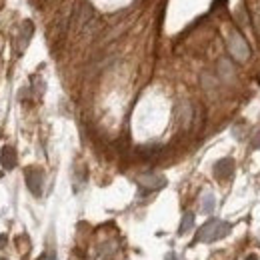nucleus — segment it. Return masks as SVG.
Masks as SVG:
<instances>
[{"instance_id":"obj_1","label":"nucleus","mask_w":260,"mask_h":260,"mask_svg":"<svg viewBox=\"0 0 260 260\" xmlns=\"http://www.w3.org/2000/svg\"><path fill=\"white\" fill-rule=\"evenodd\" d=\"M230 232V224L224 222V220H218V218H212L208 220L204 226L198 230L196 234V242H212L216 238H222Z\"/></svg>"},{"instance_id":"obj_2","label":"nucleus","mask_w":260,"mask_h":260,"mask_svg":"<svg viewBox=\"0 0 260 260\" xmlns=\"http://www.w3.org/2000/svg\"><path fill=\"white\" fill-rule=\"evenodd\" d=\"M24 178H26V186L34 196L42 194V186H44V172L40 168H26L24 172Z\"/></svg>"},{"instance_id":"obj_3","label":"nucleus","mask_w":260,"mask_h":260,"mask_svg":"<svg viewBox=\"0 0 260 260\" xmlns=\"http://www.w3.org/2000/svg\"><path fill=\"white\" fill-rule=\"evenodd\" d=\"M228 48H230V54L234 56L236 60H246L248 58V54H250V48H248V44H246V40L238 34V32H234L232 36H230V40H228Z\"/></svg>"},{"instance_id":"obj_4","label":"nucleus","mask_w":260,"mask_h":260,"mask_svg":"<svg viewBox=\"0 0 260 260\" xmlns=\"http://www.w3.org/2000/svg\"><path fill=\"white\" fill-rule=\"evenodd\" d=\"M232 172H234V160H232V158H222V160H218L216 166H214V176H216L218 180L230 178V176H232Z\"/></svg>"},{"instance_id":"obj_5","label":"nucleus","mask_w":260,"mask_h":260,"mask_svg":"<svg viewBox=\"0 0 260 260\" xmlns=\"http://www.w3.org/2000/svg\"><path fill=\"white\" fill-rule=\"evenodd\" d=\"M138 184L142 188H148V190H158L166 184V180H164V176H158V174H146V176L138 178Z\"/></svg>"},{"instance_id":"obj_6","label":"nucleus","mask_w":260,"mask_h":260,"mask_svg":"<svg viewBox=\"0 0 260 260\" xmlns=\"http://www.w3.org/2000/svg\"><path fill=\"white\" fill-rule=\"evenodd\" d=\"M0 162L6 170H12L16 164H18V158H16V150L12 146H4L2 148V154H0Z\"/></svg>"},{"instance_id":"obj_7","label":"nucleus","mask_w":260,"mask_h":260,"mask_svg":"<svg viewBox=\"0 0 260 260\" xmlns=\"http://www.w3.org/2000/svg\"><path fill=\"white\" fill-rule=\"evenodd\" d=\"M32 22L30 20H26L24 24H22V32H20V50H24L26 48V44H28V40H30V36H32Z\"/></svg>"},{"instance_id":"obj_8","label":"nucleus","mask_w":260,"mask_h":260,"mask_svg":"<svg viewBox=\"0 0 260 260\" xmlns=\"http://www.w3.org/2000/svg\"><path fill=\"white\" fill-rule=\"evenodd\" d=\"M192 226H194V214L186 212V214L182 216V222H180V228H178V234H186Z\"/></svg>"},{"instance_id":"obj_9","label":"nucleus","mask_w":260,"mask_h":260,"mask_svg":"<svg viewBox=\"0 0 260 260\" xmlns=\"http://www.w3.org/2000/svg\"><path fill=\"white\" fill-rule=\"evenodd\" d=\"M202 202H204V204H202V212L210 214L212 208H214V196H212V194H206L204 198H202Z\"/></svg>"},{"instance_id":"obj_10","label":"nucleus","mask_w":260,"mask_h":260,"mask_svg":"<svg viewBox=\"0 0 260 260\" xmlns=\"http://www.w3.org/2000/svg\"><path fill=\"white\" fill-rule=\"evenodd\" d=\"M252 148H260V130H258V134L252 140Z\"/></svg>"},{"instance_id":"obj_11","label":"nucleus","mask_w":260,"mask_h":260,"mask_svg":"<svg viewBox=\"0 0 260 260\" xmlns=\"http://www.w3.org/2000/svg\"><path fill=\"white\" fill-rule=\"evenodd\" d=\"M6 244V234H0V248H4Z\"/></svg>"},{"instance_id":"obj_12","label":"nucleus","mask_w":260,"mask_h":260,"mask_svg":"<svg viewBox=\"0 0 260 260\" xmlns=\"http://www.w3.org/2000/svg\"><path fill=\"white\" fill-rule=\"evenodd\" d=\"M46 260H56V256H54V254H48V256H46Z\"/></svg>"},{"instance_id":"obj_13","label":"nucleus","mask_w":260,"mask_h":260,"mask_svg":"<svg viewBox=\"0 0 260 260\" xmlns=\"http://www.w3.org/2000/svg\"><path fill=\"white\" fill-rule=\"evenodd\" d=\"M246 260H258V258H256V256H254V254H250V256H248V258H246Z\"/></svg>"},{"instance_id":"obj_14","label":"nucleus","mask_w":260,"mask_h":260,"mask_svg":"<svg viewBox=\"0 0 260 260\" xmlns=\"http://www.w3.org/2000/svg\"><path fill=\"white\" fill-rule=\"evenodd\" d=\"M0 260H6V258H0Z\"/></svg>"}]
</instances>
